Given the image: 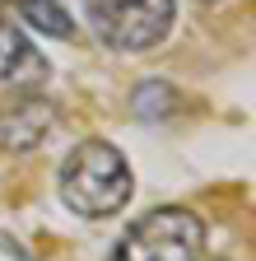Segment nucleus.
<instances>
[{"label": "nucleus", "instance_id": "nucleus-1", "mask_svg": "<svg viewBox=\"0 0 256 261\" xmlns=\"http://www.w3.org/2000/svg\"><path fill=\"white\" fill-rule=\"evenodd\" d=\"M131 163L107 140H84L61 163V201L84 219H107L131 201Z\"/></svg>", "mask_w": 256, "mask_h": 261}, {"label": "nucleus", "instance_id": "nucleus-4", "mask_svg": "<svg viewBox=\"0 0 256 261\" xmlns=\"http://www.w3.org/2000/svg\"><path fill=\"white\" fill-rule=\"evenodd\" d=\"M51 126H56V108L42 98L0 103V149H38Z\"/></svg>", "mask_w": 256, "mask_h": 261}, {"label": "nucleus", "instance_id": "nucleus-5", "mask_svg": "<svg viewBox=\"0 0 256 261\" xmlns=\"http://www.w3.org/2000/svg\"><path fill=\"white\" fill-rule=\"evenodd\" d=\"M47 75V61L23 38V28L0 10V84H38Z\"/></svg>", "mask_w": 256, "mask_h": 261}, {"label": "nucleus", "instance_id": "nucleus-3", "mask_svg": "<svg viewBox=\"0 0 256 261\" xmlns=\"http://www.w3.org/2000/svg\"><path fill=\"white\" fill-rule=\"evenodd\" d=\"M93 38L112 51H154L168 38L177 0H84Z\"/></svg>", "mask_w": 256, "mask_h": 261}, {"label": "nucleus", "instance_id": "nucleus-2", "mask_svg": "<svg viewBox=\"0 0 256 261\" xmlns=\"http://www.w3.org/2000/svg\"><path fill=\"white\" fill-rule=\"evenodd\" d=\"M201 252L205 219L186 205H163L126 228V238L112 247V261H201Z\"/></svg>", "mask_w": 256, "mask_h": 261}, {"label": "nucleus", "instance_id": "nucleus-6", "mask_svg": "<svg viewBox=\"0 0 256 261\" xmlns=\"http://www.w3.org/2000/svg\"><path fill=\"white\" fill-rule=\"evenodd\" d=\"M19 14L38 33H47V38H70V33H75V19L66 14L61 0H19Z\"/></svg>", "mask_w": 256, "mask_h": 261}]
</instances>
